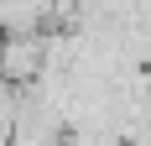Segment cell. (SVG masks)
<instances>
[{"instance_id": "cell-1", "label": "cell", "mask_w": 151, "mask_h": 146, "mask_svg": "<svg viewBox=\"0 0 151 146\" xmlns=\"http://www.w3.org/2000/svg\"><path fill=\"white\" fill-rule=\"evenodd\" d=\"M37 73H42V31H5L0 37V78L21 89Z\"/></svg>"}, {"instance_id": "cell-3", "label": "cell", "mask_w": 151, "mask_h": 146, "mask_svg": "<svg viewBox=\"0 0 151 146\" xmlns=\"http://www.w3.org/2000/svg\"><path fill=\"white\" fill-rule=\"evenodd\" d=\"M0 37H5V31H0Z\"/></svg>"}, {"instance_id": "cell-2", "label": "cell", "mask_w": 151, "mask_h": 146, "mask_svg": "<svg viewBox=\"0 0 151 146\" xmlns=\"http://www.w3.org/2000/svg\"><path fill=\"white\" fill-rule=\"evenodd\" d=\"M52 0H0V31H47Z\"/></svg>"}]
</instances>
